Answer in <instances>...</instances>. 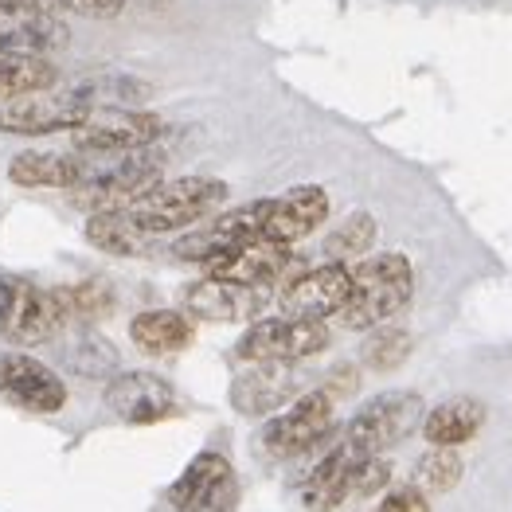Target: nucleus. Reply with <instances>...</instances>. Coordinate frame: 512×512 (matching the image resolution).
I'll list each match as a JSON object with an SVG mask.
<instances>
[{
	"label": "nucleus",
	"mask_w": 512,
	"mask_h": 512,
	"mask_svg": "<svg viewBox=\"0 0 512 512\" xmlns=\"http://www.w3.org/2000/svg\"><path fill=\"white\" fill-rule=\"evenodd\" d=\"M415 294V270L407 255H372L352 270V290L337 313L344 329H380Z\"/></svg>",
	"instance_id": "nucleus-1"
},
{
	"label": "nucleus",
	"mask_w": 512,
	"mask_h": 512,
	"mask_svg": "<svg viewBox=\"0 0 512 512\" xmlns=\"http://www.w3.org/2000/svg\"><path fill=\"white\" fill-rule=\"evenodd\" d=\"M227 200V184L215 176H180L153 184L145 196H137L126 208V215L153 239V235H169L180 227H192L200 219L219 208Z\"/></svg>",
	"instance_id": "nucleus-2"
},
{
	"label": "nucleus",
	"mask_w": 512,
	"mask_h": 512,
	"mask_svg": "<svg viewBox=\"0 0 512 512\" xmlns=\"http://www.w3.org/2000/svg\"><path fill=\"white\" fill-rule=\"evenodd\" d=\"M419 423H423L419 391H384V395L368 399L364 411H356V419L344 427L341 442L356 458L372 462V458H384V450L403 442Z\"/></svg>",
	"instance_id": "nucleus-3"
},
{
	"label": "nucleus",
	"mask_w": 512,
	"mask_h": 512,
	"mask_svg": "<svg viewBox=\"0 0 512 512\" xmlns=\"http://www.w3.org/2000/svg\"><path fill=\"white\" fill-rule=\"evenodd\" d=\"M333 430H337V403L325 391H305L262 427L258 442L270 458H298L321 446Z\"/></svg>",
	"instance_id": "nucleus-4"
},
{
	"label": "nucleus",
	"mask_w": 512,
	"mask_h": 512,
	"mask_svg": "<svg viewBox=\"0 0 512 512\" xmlns=\"http://www.w3.org/2000/svg\"><path fill=\"white\" fill-rule=\"evenodd\" d=\"M329 344L325 321H301V317H270L258 321L235 344V356L247 364H294L305 356H317Z\"/></svg>",
	"instance_id": "nucleus-5"
},
{
	"label": "nucleus",
	"mask_w": 512,
	"mask_h": 512,
	"mask_svg": "<svg viewBox=\"0 0 512 512\" xmlns=\"http://www.w3.org/2000/svg\"><path fill=\"white\" fill-rule=\"evenodd\" d=\"M79 153H126V149H149L165 133V122L149 110H114L98 106L83 118V126L71 129Z\"/></svg>",
	"instance_id": "nucleus-6"
},
{
	"label": "nucleus",
	"mask_w": 512,
	"mask_h": 512,
	"mask_svg": "<svg viewBox=\"0 0 512 512\" xmlns=\"http://www.w3.org/2000/svg\"><path fill=\"white\" fill-rule=\"evenodd\" d=\"M262 219H266V200L255 204H243L235 212H223L208 219L204 227L188 231L184 239H176V258H188V262H212V258L227 255L235 247H247V243H262Z\"/></svg>",
	"instance_id": "nucleus-7"
},
{
	"label": "nucleus",
	"mask_w": 512,
	"mask_h": 512,
	"mask_svg": "<svg viewBox=\"0 0 512 512\" xmlns=\"http://www.w3.org/2000/svg\"><path fill=\"white\" fill-rule=\"evenodd\" d=\"M239 501L235 470L223 454H200L169 489L172 512H231Z\"/></svg>",
	"instance_id": "nucleus-8"
},
{
	"label": "nucleus",
	"mask_w": 512,
	"mask_h": 512,
	"mask_svg": "<svg viewBox=\"0 0 512 512\" xmlns=\"http://www.w3.org/2000/svg\"><path fill=\"white\" fill-rule=\"evenodd\" d=\"M90 114L79 90H40V94H24L12 102H0V129L4 133H59V129H79Z\"/></svg>",
	"instance_id": "nucleus-9"
},
{
	"label": "nucleus",
	"mask_w": 512,
	"mask_h": 512,
	"mask_svg": "<svg viewBox=\"0 0 512 512\" xmlns=\"http://www.w3.org/2000/svg\"><path fill=\"white\" fill-rule=\"evenodd\" d=\"M352 290V270L344 262H325L317 270H305L298 278H290L282 286V309L286 317H301V321H325V317H337L348 301Z\"/></svg>",
	"instance_id": "nucleus-10"
},
{
	"label": "nucleus",
	"mask_w": 512,
	"mask_h": 512,
	"mask_svg": "<svg viewBox=\"0 0 512 512\" xmlns=\"http://www.w3.org/2000/svg\"><path fill=\"white\" fill-rule=\"evenodd\" d=\"M329 219V196L317 184L290 188L274 200H266V219H262V243L294 247L305 235H313Z\"/></svg>",
	"instance_id": "nucleus-11"
},
{
	"label": "nucleus",
	"mask_w": 512,
	"mask_h": 512,
	"mask_svg": "<svg viewBox=\"0 0 512 512\" xmlns=\"http://www.w3.org/2000/svg\"><path fill=\"white\" fill-rule=\"evenodd\" d=\"M0 395H8L12 403H20L24 411L55 415L67 403V384L47 364H40L36 356L0 352Z\"/></svg>",
	"instance_id": "nucleus-12"
},
{
	"label": "nucleus",
	"mask_w": 512,
	"mask_h": 512,
	"mask_svg": "<svg viewBox=\"0 0 512 512\" xmlns=\"http://www.w3.org/2000/svg\"><path fill=\"white\" fill-rule=\"evenodd\" d=\"M63 40L67 32L51 8L0 0V55H47Z\"/></svg>",
	"instance_id": "nucleus-13"
},
{
	"label": "nucleus",
	"mask_w": 512,
	"mask_h": 512,
	"mask_svg": "<svg viewBox=\"0 0 512 512\" xmlns=\"http://www.w3.org/2000/svg\"><path fill=\"white\" fill-rule=\"evenodd\" d=\"M106 403L122 423L145 427L169 419L176 411V391L153 372H122L106 387Z\"/></svg>",
	"instance_id": "nucleus-14"
},
{
	"label": "nucleus",
	"mask_w": 512,
	"mask_h": 512,
	"mask_svg": "<svg viewBox=\"0 0 512 512\" xmlns=\"http://www.w3.org/2000/svg\"><path fill=\"white\" fill-rule=\"evenodd\" d=\"M204 270H208V278H219V282L266 290L294 270V251L278 247V243H247V247H235L227 255L212 258Z\"/></svg>",
	"instance_id": "nucleus-15"
},
{
	"label": "nucleus",
	"mask_w": 512,
	"mask_h": 512,
	"mask_svg": "<svg viewBox=\"0 0 512 512\" xmlns=\"http://www.w3.org/2000/svg\"><path fill=\"white\" fill-rule=\"evenodd\" d=\"M63 325H67V317L51 290H40L32 282H12V305H8V321H4L0 337L16 344H43Z\"/></svg>",
	"instance_id": "nucleus-16"
},
{
	"label": "nucleus",
	"mask_w": 512,
	"mask_h": 512,
	"mask_svg": "<svg viewBox=\"0 0 512 512\" xmlns=\"http://www.w3.org/2000/svg\"><path fill=\"white\" fill-rule=\"evenodd\" d=\"M184 309L188 317H200V321H251L266 309V290L204 278L184 290Z\"/></svg>",
	"instance_id": "nucleus-17"
},
{
	"label": "nucleus",
	"mask_w": 512,
	"mask_h": 512,
	"mask_svg": "<svg viewBox=\"0 0 512 512\" xmlns=\"http://www.w3.org/2000/svg\"><path fill=\"white\" fill-rule=\"evenodd\" d=\"M360 466H364V458H356L344 442H337V446L313 466V473L305 477V485H301L305 509L309 512L341 509L344 501H348V493H352V481H356Z\"/></svg>",
	"instance_id": "nucleus-18"
},
{
	"label": "nucleus",
	"mask_w": 512,
	"mask_h": 512,
	"mask_svg": "<svg viewBox=\"0 0 512 512\" xmlns=\"http://www.w3.org/2000/svg\"><path fill=\"white\" fill-rule=\"evenodd\" d=\"M485 403L473 395H454L442 399L438 407H430V415H423V438L430 442V450H458L477 438V430L485 427Z\"/></svg>",
	"instance_id": "nucleus-19"
},
{
	"label": "nucleus",
	"mask_w": 512,
	"mask_h": 512,
	"mask_svg": "<svg viewBox=\"0 0 512 512\" xmlns=\"http://www.w3.org/2000/svg\"><path fill=\"white\" fill-rule=\"evenodd\" d=\"M298 395V380L290 372V364H255L251 372H243L231 384V403L243 415H270L282 403H290Z\"/></svg>",
	"instance_id": "nucleus-20"
},
{
	"label": "nucleus",
	"mask_w": 512,
	"mask_h": 512,
	"mask_svg": "<svg viewBox=\"0 0 512 512\" xmlns=\"http://www.w3.org/2000/svg\"><path fill=\"white\" fill-rule=\"evenodd\" d=\"M129 337H133V344L141 352H149V356H169V352L188 348L192 337H196V329L176 309H145V313H137L129 321Z\"/></svg>",
	"instance_id": "nucleus-21"
},
{
	"label": "nucleus",
	"mask_w": 512,
	"mask_h": 512,
	"mask_svg": "<svg viewBox=\"0 0 512 512\" xmlns=\"http://www.w3.org/2000/svg\"><path fill=\"white\" fill-rule=\"evenodd\" d=\"M8 180L20 188H79V153H20Z\"/></svg>",
	"instance_id": "nucleus-22"
},
{
	"label": "nucleus",
	"mask_w": 512,
	"mask_h": 512,
	"mask_svg": "<svg viewBox=\"0 0 512 512\" xmlns=\"http://www.w3.org/2000/svg\"><path fill=\"white\" fill-rule=\"evenodd\" d=\"M86 239L102 255L137 258L149 251V235L129 219L126 212H94L86 219Z\"/></svg>",
	"instance_id": "nucleus-23"
},
{
	"label": "nucleus",
	"mask_w": 512,
	"mask_h": 512,
	"mask_svg": "<svg viewBox=\"0 0 512 512\" xmlns=\"http://www.w3.org/2000/svg\"><path fill=\"white\" fill-rule=\"evenodd\" d=\"M79 98H83L90 110L98 106H114V110H137L141 102L153 98V86L137 75H126V71H102V75H90L75 86Z\"/></svg>",
	"instance_id": "nucleus-24"
},
{
	"label": "nucleus",
	"mask_w": 512,
	"mask_h": 512,
	"mask_svg": "<svg viewBox=\"0 0 512 512\" xmlns=\"http://www.w3.org/2000/svg\"><path fill=\"white\" fill-rule=\"evenodd\" d=\"M55 79L59 71L47 55H0V102L51 90Z\"/></svg>",
	"instance_id": "nucleus-25"
},
{
	"label": "nucleus",
	"mask_w": 512,
	"mask_h": 512,
	"mask_svg": "<svg viewBox=\"0 0 512 512\" xmlns=\"http://www.w3.org/2000/svg\"><path fill=\"white\" fill-rule=\"evenodd\" d=\"M372 243H376V219L368 212H352L344 219L341 227L329 235V243H325V255L333 258V262H341V258H364L372 251Z\"/></svg>",
	"instance_id": "nucleus-26"
},
{
	"label": "nucleus",
	"mask_w": 512,
	"mask_h": 512,
	"mask_svg": "<svg viewBox=\"0 0 512 512\" xmlns=\"http://www.w3.org/2000/svg\"><path fill=\"white\" fill-rule=\"evenodd\" d=\"M55 301H59V309H63V317H106L110 309H114V294H110V286L106 282H79V286H63V290H51Z\"/></svg>",
	"instance_id": "nucleus-27"
},
{
	"label": "nucleus",
	"mask_w": 512,
	"mask_h": 512,
	"mask_svg": "<svg viewBox=\"0 0 512 512\" xmlns=\"http://www.w3.org/2000/svg\"><path fill=\"white\" fill-rule=\"evenodd\" d=\"M411 356V333L399 329V325H384L376 329L368 344H364V364L372 372H395L403 360Z\"/></svg>",
	"instance_id": "nucleus-28"
},
{
	"label": "nucleus",
	"mask_w": 512,
	"mask_h": 512,
	"mask_svg": "<svg viewBox=\"0 0 512 512\" xmlns=\"http://www.w3.org/2000/svg\"><path fill=\"white\" fill-rule=\"evenodd\" d=\"M462 481V458L458 450H430L427 458H419L415 466V485L411 489H430V493H446Z\"/></svg>",
	"instance_id": "nucleus-29"
},
{
	"label": "nucleus",
	"mask_w": 512,
	"mask_h": 512,
	"mask_svg": "<svg viewBox=\"0 0 512 512\" xmlns=\"http://www.w3.org/2000/svg\"><path fill=\"white\" fill-rule=\"evenodd\" d=\"M71 364L83 372V376H110L114 368H118V352L110 348V341H102V337H83L79 348L71 352Z\"/></svg>",
	"instance_id": "nucleus-30"
},
{
	"label": "nucleus",
	"mask_w": 512,
	"mask_h": 512,
	"mask_svg": "<svg viewBox=\"0 0 512 512\" xmlns=\"http://www.w3.org/2000/svg\"><path fill=\"white\" fill-rule=\"evenodd\" d=\"M387 481H391V466H387L384 458H372V462H364V466H360L356 481H352V493H360V497H372L376 489H384Z\"/></svg>",
	"instance_id": "nucleus-31"
},
{
	"label": "nucleus",
	"mask_w": 512,
	"mask_h": 512,
	"mask_svg": "<svg viewBox=\"0 0 512 512\" xmlns=\"http://www.w3.org/2000/svg\"><path fill=\"white\" fill-rule=\"evenodd\" d=\"M372 512H430V505H427V493H419V489L407 485V489H395L384 505H376Z\"/></svg>",
	"instance_id": "nucleus-32"
},
{
	"label": "nucleus",
	"mask_w": 512,
	"mask_h": 512,
	"mask_svg": "<svg viewBox=\"0 0 512 512\" xmlns=\"http://www.w3.org/2000/svg\"><path fill=\"white\" fill-rule=\"evenodd\" d=\"M59 4L79 12V16H90V20H110L126 8V0H59Z\"/></svg>",
	"instance_id": "nucleus-33"
},
{
	"label": "nucleus",
	"mask_w": 512,
	"mask_h": 512,
	"mask_svg": "<svg viewBox=\"0 0 512 512\" xmlns=\"http://www.w3.org/2000/svg\"><path fill=\"white\" fill-rule=\"evenodd\" d=\"M321 391H325L333 403H337V395H352V391H356V368H352V364H341V368L329 376V387H321Z\"/></svg>",
	"instance_id": "nucleus-34"
},
{
	"label": "nucleus",
	"mask_w": 512,
	"mask_h": 512,
	"mask_svg": "<svg viewBox=\"0 0 512 512\" xmlns=\"http://www.w3.org/2000/svg\"><path fill=\"white\" fill-rule=\"evenodd\" d=\"M8 305H12V282L0 278V333H4V321H8Z\"/></svg>",
	"instance_id": "nucleus-35"
},
{
	"label": "nucleus",
	"mask_w": 512,
	"mask_h": 512,
	"mask_svg": "<svg viewBox=\"0 0 512 512\" xmlns=\"http://www.w3.org/2000/svg\"><path fill=\"white\" fill-rule=\"evenodd\" d=\"M24 4H40V8H51V12L59 8V0H24Z\"/></svg>",
	"instance_id": "nucleus-36"
}]
</instances>
